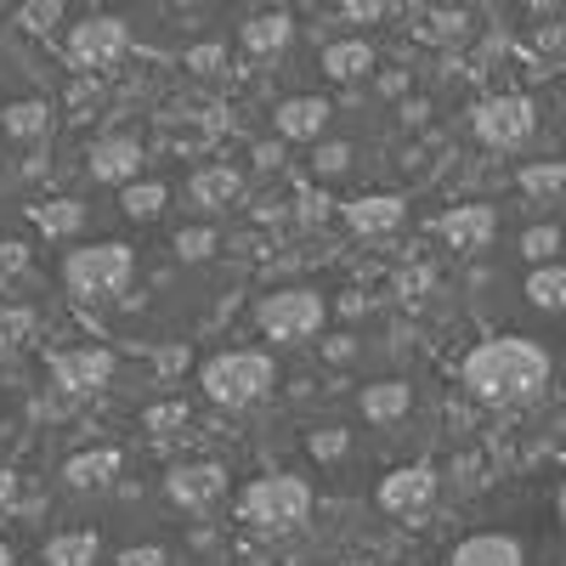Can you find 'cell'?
I'll return each mask as SVG.
<instances>
[{"mask_svg": "<svg viewBox=\"0 0 566 566\" xmlns=\"http://www.w3.org/2000/svg\"><path fill=\"white\" fill-rule=\"evenodd\" d=\"M459 380L488 408H522V402H538L549 391V352L527 335H499L464 357Z\"/></svg>", "mask_w": 566, "mask_h": 566, "instance_id": "6da1fadb", "label": "cell"}, {"mask_svg": "<svg viewBox=\"0 0 566 566\" xmlns=\"http://www.w3.org/2000/svg\"><path fill=\"white\" fill-rule=\"evenodd\" d=\"M239 515H244L255 533L283 538V533H295L306 515H312V488H306L301 476H283V470H277V476H261V482L244 488Z\"/></svg>", "mask_w": 566, "mask_h": 566, "instance_id": "7a4b0ae2", "label": "cell"}, {"mask_svg": "<svg viewBox=\"0 0 566 566\" xmlns=\"http://www.w3.org/2000/svg\"><path fill=\"white\" fill-rule=\"evenodd\" d=\"M130 277H136V250L119 244V239H103V244H85V250L63 255V283L80 301H114Z\"/></svg>", "mask_w": 566, "mask_h": 566, "instance_id": "3957f363", "label": "cell"}, {"mask_svg": "<svg viewBox=\"0 0 566 566\" xmlns=\"http://www.w3.org/2000/svg\"><path fill=\"white\" fill-rule=\"evenodd\" d=\"M272 386H277V368H272V357L255 352V346L221 352V357L205 363V397L221 402V408H250V402H261Z\"/></svg>", "mask_w": 566, "mask_h": 566, "instance_id": "277c9868", "label": "cell"}, {"mask_svg": "<svg viewBox=\"0 0 566 566\" xmlns=\"http://www.w3.org/2000/svg\"><path fill=\"white\" fill-rule=\"evenodd\" d=\"M323 317H328V301L317 290H301V283L295 290H272L261 301V312H255L266 340H312L323 328Z\"/></svg>", "mask_w": 566, "mask_h": 566, "instance_id": "5b68a950", "label": "cell"}, {"mask_svg": "<svg viewBox=\"0 0 566 566\" xmlns=\"http://www.w3.org/2000/svg\"><path fill=\"white\" fill-rule=\"evenodd\" d=\"M69 57L80 69H114L125 52H130V23L114 18V12H91L80 23H69Z\"/></svg>", "mask_w": 566, "mask_h": 566, "instance_id": "8992f818", "label": "cell"}, {"mask_svg": "<svg viewBox=\"0 0 566 566\" xmlns=\"http://www.w3.org/2000/svg\"><path fill=\"white\" fill-rule=\"evenodd\" d=\"M52 380L57 391L69 397H91V391H103L114 380V352L108 346H74V352H52Z\"/></svg>", "mask_w": 566, "mask_h": 566, "instance_id": "52a82bcc", "label": "cell"}, {"mask_svg": "<svg viewBox=\"0 0 566 566\" xmlns=\"http://www.w3.org/2000/svg\"><path fill=\"white\" fill-rule=\"evenodd\" d=\"M538 114L527 97H488L476 108V136L488 142V148H522V142L533 136Z\"/></svg>", "mask_w": 566, "mask_h": 566, "instance_id": "ba28073f", "label": "cell"}, {"mask_svg": "<svg viewBox=\"0 0 566 566\" xmlns=\"http://www.w3.org/2000/svg\"><path fill=\"white\" fill-rule=\"evenodd\" d=\"M165 493H170V504H181V510H210V504L227 493V470L210 464V459L176 464L170 476H165Z\"/></svg>", "mask_w": 566, "mask_h": 566, "instance_id": "9c48e42d", "label": "cell"}, {"mask_svg": "<svg viewBox=\"0 0 566 566\" xmlns=\"http://www.w3.org/2000/svg\"><path fill=\"white\" fill-rule=\"evenodd\" d=\"M136 170H142V142L136 136H97L85 148V176L91 181L125 187V181H136Z\"/></svg>", "mask_w": 566, "mask_h": 566, "instance_id": "30bf717a", "label": "cell"}, {"mask_svg": "<svg viewBox=\"0 0 566 566\" xmlns=\"http://www.w3.org/2000/svg\"><path fill=\"white\" fill-rule=\"evenodd\" d=\"M431 499H437L431 464H402L380 482V510H391V515H419V510H431Z\"/></svg>", "mask_w": 566, "mask_h": 566, "instance_id": "8fae6325", "label": "cell"}, {"mask_svg": "<svg viewBox=\"0 0 566 566\" xmlns=\"http://www.w3.org/2000/svg\"><path fill=\"white\" fill-rule=\"evenodd\" d=\"M442 239L453 244V250H488L493 239H499V210L493 205H453L448 216H442Z\"/></svg>", "mask_w": 566, "mask_h": 566, "instance_id": "7c38bea8", "label": "cell"}, {"mask_svg": "<svg viewBox=\"0 0 566 566\" xmlns=\"http://www.w3.org/2000/svg\"><path fill=\"white\" fill-rule=\"evenodd\" d=\"M328 119H335V108H328V97H290L272 108V130L283 142H317L328 130Z\"/></svg>", "mask_w": 566, "mask_h": 566, "instance_id": "4fadbf2b", "label": "cell"}, {"mask_svg": "<svg viewBox=\"0 0 566 566\" xmlns=\"http://www.w3.org/2000/svg\"><path fill=\"white\" fill-rule=\"evenodd\" d=\"M187 199H193L199 210H227L244 199V176L232 165H199L193 176H187Z\"/></svg>", "mask_w": 566, "mask_h": 566, "instance_id": "5bb4252c", "label": "cell"}, {"mask_svg": "<svg viewBox=\"0 0 566 566\" xmlns=\"http://www.w3.org/2000/svg\"><path fill=\"white\" fill-rule=\"evenodd\" d=\"M448 566H527V560L510 533H470L448 549Z\"/></svg>", "mask_w": 566, "mask_h": 566, "instance_id": "9a60e30c", "label": "cell"}, {"mask_svg": "<svg viewBox=\"0 0 566 566\" xmlns=\"http://www.w3.org/2000/svg\"><path fill=\"white\" fill-rule=\"evenodd\" d=\"M402 216H408V199H397V193H368V199H352L346 205V221H352V232H363V239L397 232Z\"/></svg>", "mask_w": 566, "mask_h": 566, "instance_id": "2e32d148", "label": "cell"}, {"mask_svg": "<svg viewBox=\"0 0 566 566\" xmlns=\"http://www.w3.org/2000/svg\"><path fill=\"white\" fill-rule=\"evenodd\" d=\"M357 408H363L368 424H397L413 408V386L408 380H374V386L357 391Z\"/></svg>", "mask_w": 566, "mask_h": 566, "instance_id": "e0dca14e", "label": "cell"}, {"mask_svg": "<svg viewBox=\"0 0 566 566\" xmlns=\"http://www.w3.org/2000/svg\"><path fill=\"white\" fill-rule=\"evenodd\" d=\"M119 476V448H91V453H74L63 464V482L74 493H91V488H108Z\"/></svg>", "mask_w": 566, "mask_h": 566, "instance_id": "ac0fdd59", "label": "cell"}, {"mask_svg": "<svg viewBox=\"0 0 566 566\" xmlns=\"http://www.w3.org/2000/svg\"><path fill=\"white\" fill-rule=\"evenodd\" d=\"M45 130H52V108H45L40 97H18L0 108V136H12V142H40Z\"/></svg>", "mask_w": 566, "mask_h": 566, "instance_id": "d6986e66", "label": "cell"}, {"mask_svg": "<svg viewBox=\"0 0 566 566\" xmlns=\"http://www.w3.org/2000/svg\"><path fill=\"white\" fill-rule=\"evenodd\" d=\"M40 555H45V566H97L103 538L97 533H52Z\"/></svg>", "mask_w": 566, "mask_h": 566, "instance_id": "ffe728a7", "label": "cell"}, {"mask_svg": "<svg viewBox=\"0 0 566 566\" xmlns=\"http://www.w3.org/2000/svg\"><path fill=\"white\" fill-rule=\"evenodd\" d=\"M290 34H295V23L283 18V12H261V18L244 23V52H255V57H277L283 45H290Z\"/></svg>", "mask_w": 566, "mask_h": 566, "instance_id": "44dd1931", "label": "cell"}, {"mask_svg": "<svg viewBox=\"0 0 566 566\" xmlns=\"http://www.w3.org/2000/svg\"><path fill=\"white\" fill-rule=\"evenodd\" d=\"M527 301L538 312H566V266L560 261H538L527 272Z\"/></svg>", "mask_w": 566, "mask_h": 566, "instance_id": "7402d4cb", "label": "cell"}, {"mask_svg": "<svg viewBox=\"0 0 566 566\" xmlns=\"http://www.w3.org/2000/svg\"><path fill=\"white\" fill-rule=\"evenodd\" d=\"M165 205H170V187H165V181H125V187H119V210H125L130 221H154Z\"/></svg>", "mask_w": 566, "mask_h": 566, "instance_id": "603a6c76", "label": "cell"}, {"mask_svg": "<svg viewBox=\"0 0 566 566\" xmlns=\"http://www.w3.org/2000/svg\"><path fill=\"white\" fill-rule=\"evenodd\" d=\"M34 227L45 239H74L85 227V205L80 199H52V205H34Z\"/></svg>", "mask_w": 566, "mask_h": 566, "instance_id": "cb8c5ba5", "label": "cell"}, {"mask_svg": "<svg viewBox=\"0 0 566 566\" xmlns=\"http://www.w3.org/2000/svg\"><path fill=\"white\" fill-rule=\"evenodd\" d=\"M368 69H374V45H363V40H340V45L323 52V74L328 80H357Z\"/></svg>", "mask_w": 566, "mask_h": 566, "instance_id": "d4e9b609", "label": "cell"}, {"mask_svg": "<svg viewBox=\"0 0 566 566\" xmlns=\"http://www.w3.org/2000/svg\"><path fill=\"white\" fill-rule=\"evenodd\" d=\"M346 448H352V431H340V424H312V431H306V453L323 459V464L346 459Z\"/></svg>", "mask_w": 566, "mask_h": 566, "instance_id": "484cf974", "label": "cell"}, {"mask_svg": "<svg viewBox=\"0 0 566 566\" xmlns=\"http://www.w3.org/2000/svg\"><path fill=\"white\" fill-rule=\"evenodd\" d=\"M170 250H176V261H210L221 250V239H216V227H181Z\"/></svg>", "mask_w": 566, "mask_h": 566, "instance_id": "4316f807", "label": "cell"}, {"mask_svg": "<svg viewBox=\"0 0 566 566\" xmlns=\"http://www.w3.org/2000/svg\"><path fill=\"white\" fill-rule=\"evenodd\" d=\"M34 335V306H0V352H12Z\"/></svg>", "mask_w": 566, "mask_h": 566, "instance_id": "83f0119b", "label": "cell"}, {"mask_svg": "<svg viewBox=\"0 0 566 566\" xmlns=\"http://www.w3.org/2000/svg\"><path fill=\"white\" fill-rule=\"evenodd\" d=\"M352 142H323V148L312 154V176H346L352 170Z\"/></svg>", "mask_w": 566, "mask_h": 566, "instance_id": "f1b7e54d", "label": "cell"}, {"mask_svg": "<svg viewBox=\"0 0 566 566\" xmlns=\"http://www.w3.org/2000/svg\"><path fill=\"white\" fill-rule=\"evenodd\" d=\"M18 23L34 29V34H52L63 23V0H29V7L18 12Z\"/></svg>", "mask_w": 566, "mask_h": 566, "instance_id": "f546056e", "label": "cell"}, {"mask_svg": "<svg viewBox=\"0 0 566 566\" xmlns=\"http://www.w3.org/2000/svg\"><path fill=\"white\" fill-rule=\"evenodd\" d=\"M555 250H560V227H555V221L527 227V239H522V255H527V261H555Z\"/></svg>", "mask_w": 566, "mask_h": 566, "instance_id": "4dcf8cb0", "label": "cell"}, {"mask_svg": "<svg viewBox=\"0 0 566 566\" xmlns=\"http://www.w3.org/2000/svg\"><path fill=\"white\" fill-rule=\"evenodd\" d=\"M142 424H148L154 437H170V431H181V424H187V402H154L148 413H142Z\"/></svg>", "mask_w": 566, "mask_h": 566, "instance_id": "1f68e13d", "label": "cell"}, {"mask_svg": "<svg viewBox=\"0 0 566 566\" xmlns=\"http://www.w3.org/2000/svg\"><path fill=\"white\" fill-rule=\"evenodd\" d=\"M522 187H527V193H560V187H566V165H527Z\"/></svg>", "mask_w": 566, "mask_h": 566, "instance_id": "d6a6232c", "label": "cell"}, {"mask_svg": "<svg viewBox=\"0 0 566 566\" xmlns=\"http://www.w3.org/2000/svg\"><path fill=\"white\" fill-rule=\"evenodd\" d=\"M181 63L193 69V74H216V69L227 63V45H221V40H205V45H193V52H187Z\"/></svg>", "mask_w": 566, "mask_h": 566, "instance_id": "836d02e7", "label": "cell"}, {"mask_svg": "<svg viewBox=\"0 0 566 566\" xmlns=\"http://www.w3.org/2000/svg\"><path fill=\"white\" fill-rule=\"evenodd\" d=\"M119 566H170V555H165V544H136L119 555Z\"/></svg>", "mask_w": 566, "mask_h": 566, "instance_id": "e575fe53", "label": "cell"}, {"mask_svg": "<svg viewBox=\"0 0 566 566\" xmlns=\"http://www.w3.org/2000/svg\"><path fill=\"white\" fill-rule=\"evenodd\" d=\"M23 261H29V250H23V244H0V277L23 272Z\"/></svg>", "mask_w": 566, "mask_h": 566, "instance_id": "d590c367", "label": "cell"}, {"mask_svg": "<svg viewBox=\"0 0 566 566\" xmlns=\"http://www.w3.org/2000/svg\"><path fill=\"white\" fill-rule=\"evenodd\" d=\"M346 12H352L357 23H374V18L386 12V0H346Z\"/></svg>", "mask_w": 566, "mask_h": 566, "instance_id": "8d00e7d4", "label": "cell"}, {"mask_svg": "<svg viewBox=\"0 0 566 566\" xmlns=\"http://www.w3.org/2000/svg\"><path fill=\"white\" fill-rule=\"evenodd\" d=\"M7 510H18V476H12V470H0V515H7Z\"/></svg>", "mask_w": 566, "mask_h": 566, "instance_id": "74e56055", "label": "cell"}, {"mask_svg": "<svg viewBox=\"0 0 566 566\" xmlns=\"http://www.w3.org/2000/svg\"><path fill=\"white\" fill-rule=\"evenodd\" d=\"M154 363H159L165 374H176V368H187V346H165V352H159Z\"/></svg>", "mask_w": 566, "mask_h": 566, "instance_id": "f35d334b", "label": "cell"}, {"mask_svg": "<svg viewBox=\"0 0 566 566\" xmlns=\"http://www.w3.org/2000/svg\"><path fill=\"white\" fill-rule=\"evenodd\" d=\"M255 165H261V170H277V165H283V148H277V142H261V148H255Z\"/></svg>", "mask_w": 566, "mask_h": 566, "instance_id": "ab89813d", "label": "cell"}, {"mask_svg": "<svg viewBox=\"0 0 566 566\" xmlns=\"http://www.w3.org/2000/svg\"><path fill=\"white\" fill-rule=\"evenodd\" d=\"M323 352H328V357H335V363H346V357L357 352V340H352V335H335V340H328Z\"/></svg>", "mask_w": 566, "mask_h": 566, "instance_id": "60d3db41", "label": "cell"}, {"mask_svg": "<svg viewBox=\"0 0 566 566\" xmlns=\"http://www.w3.org/2000/svg\"><path fill=\"white\" fill-rule=\"evenodd\" d=\"M295 216H301V221H323V216H328V199H301Z\"/></svg>", "mask_w": 566, "mask_h": 566, "instance_id": "b9f144b4", "label": "cell"}, {"mask_svg": "<svg viewBox=\"0 0 566 566\" xmlns=\"http://www.w3.org/2000/svg\"><path fill=\"white\" fill-rule=\"evenodd\" d=\"M424 114H431V108H424L419 97H413V103H402V119H408V125H424Z\"/></svg>", "mask_w": 566, "mask_h": 566, "instance_id": "7bdbcfd3", "label": "cell"}, {"mask_svg": "<svg viewBox=\"0 0 566 566\" xmlns=\"http://www.w3.org/2000/svg\"><path fill=\"white\" fill-rule=\"evenodd\" d=\"M560 527H566V482H560Z\"/></svg>", "mask_w": 566, "mask_h": 566, "instance_id": "ee69618b", "label": "cell"}, {"mask_svg": "<svg viewBox=\"0 0 566 566\" xmlns=\"http://www.w3.org/2000/svg\"><path fill=\"white\" fill-rule=\"evenodd\" d=\"M0 566H12V549L7 544H0Z\"/></svg>", "mask_w": 566, "mask_h": 566, "instance_id": "f6af8a7d", "label": "cell"}]
</instances>
